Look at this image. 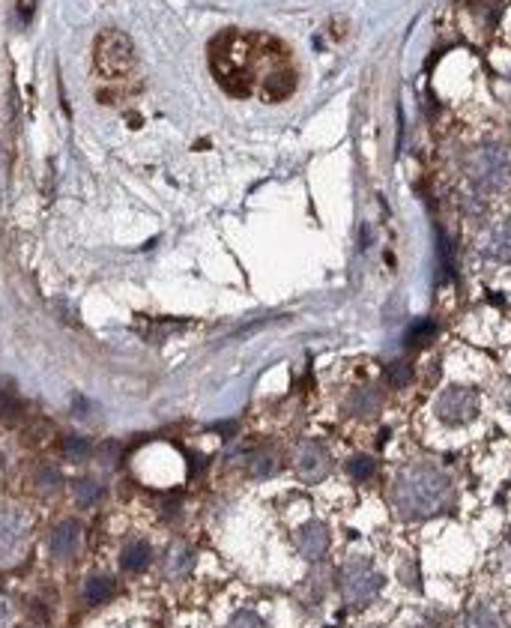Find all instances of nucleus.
I'll use <instances>...</instances> for the list:
<instances>
[{
  "instance_id": "nucleus-24",
  "label": "nucleus",
  "mask_w": 511,
  "mask_h": 628,
  "mask_svg": "<svg viewBox=\"0 0 511 628\" xmlns=\"http://www.w3.org/2000/svg\"><path fill=\"white\" fill-rule=\"evenodd\" d=\"M410 377H412V368L407 362H394L389 368V380L392 386H403V383H410Z\"/></svg>"
},
{
  "instance_id": "nucleus-14",
  "label": "nucleus",
  "mask_w": 511,
  "mask_h": 628,
  "mask_svg": "<svg viewBox=\"0 0 511 628\" xmlns=\"http://www.w3.org/2000/svg\"><path fill=\"white\" fill-rule=\"evenodd\" d=\"M347 473L353 475L356 482H368L377 473V464H374L371 455H353V458H350V464H347Z\"/></svg>"
},
{
  "instance_id": "nucleus-13",
  "label": "nucleus",
  "mask_w": 511,
  "mask_h": 628,
  "mask_svg": "<svg viewBox=\"0 0 511 628\" xmlns=\"http://www.w3.org/2000/svg\"><path fill=\"white\" fill-rule=\"evenodd\" d=\"M114 589H117V583L108 578V574H93V578H87L84 583V598L90 605H102V601L114 596Z\"/></svg>"
},
{
  "instance_id": "nucleus-6",
  "label": "nucleus",
  "mask_w": 511,
  "mask_h": 628,
  "mask_svg": "<svg viewBox=\"0 0 511 628\" xmlns=\"http://www.w3.org/2000/svg\"><path fill=\"white\" fill-rule=\"evenodd\" d=\"M296 551H299L308 563H320L329 551V527L323 520H305V524L293 533Z\"/></svg>"
},
{
  "instance_id": "nucleus-5",
  "label": "nucleus",
  "mask_w": 511,
  "mask_h": 628,
  "mask_svg": "<svg viewBox=\"0 0 511 628\" xmlns=\"http://www.w3.org/2000/svg\"><path fill=\"white\" fill-rule=\"evenodd\" d=\"M293 467L305 482H323L332 470V458L320 443H302L293 455Z\"/></svg>"
},
{
  "instance_id": "nucleus-4",
  "label": "nucleus",
  "mask_w": 511,
  "mask_h": 628,
  "mask_svg": "<svg viewBox=\"0 0 511 628\" xmlns=\"http://www.w3.org/2000/svg\"><path fill=\"white\" fill-rule=\"evenodd\" d=\"M27 542V515L18 506H0V563H9L22 554Z\"/></svg>"
},
{
  "instance_id": "nucleus-18",
  "label": "nucleus",
  "mask_w": 511,
  "mask_h": 628,
  "mask_svg": "<svg viewBox=\"0 0 511 628\" xmlns=\"http://www.w3.org/2000/svg\"><path fill=\"white\" fill-rule=\"evenodd\" d=\"M380 407V395H374L371 389H365V392H359L356 395V404H353V410L359 413L362 419H368L371 413Z\"/></svg>"
},
{
  "instance_id": "nucleus-3",
  "label": "nucleus",
  "mask_w": 511,
  "mask_h": 628,
  "mask_svg": "<svg viewBox=\"0 0 511 628\" xmlns=\"http://www.w3.org/2000/svg\"><path fill=\"white\" fill-rule=\"evenodd\" d=\"M479 416V392L470 386H448L437 398V419L448 428H461Z\"/></svg>"
},
{
  "instance_id": "nucleus-7",
  "label": "nucleus",
  "mask_w": 511,
  "mask_h": 628,
  "mask_svg": "<svg viewBox=\"0 0 511 628\" xmlns=\"http://www.w3.org/2000/svg\"><path fill=\"white\" fill-rule=\"evenodd\" d=\"M96 57L105 72H123L132 60V45L123 33H102L96 45Z\"/></svg>"
},
{
  "instance_id": "nucleus-8",
  "label": "nucleus",
  "mask_w": 511,
  "mask_h": 628,
  "mask_svg": "<svg viewBox=\"0 0 511 628\" xmlns=\"http://www.w3.org/2000/svg\"><path fill=\"white\" fill-rule=\"evenodd\" d=\"M78 545H81V527L78 520H63L51 529V538H48V551L54 560H72L78 554Z\"/></svg>"
},
{
  "instance_id": "nucleus-11",
  "label": "nucleus",
  "mask_w": 511,
  "mask_h": 628,
  "mask_svg": "<svg viewBox=\"0 0 511 628\" xmlns=\"http://www.w3.org/2000/svg\"><path fill=\"white\" fill-rule=\"evenodd\" d=\"M195 569V551L188 545H170L165 554V574L168 578H186Z\"/></svg>"
},
{
  "instance_id": "nucleus-27",
  "label": "nucleus",
  "mask_w": 511,
  "mask_h": 628,
  "mask_svg": "<svg viewBox=\"0 0 511 628\" xmlns=\"http://www.w3.org/2000/svg\"><path fill=\"white\" fill-rule=\"evenodd\" d=\"M506 542L511 545V524H508V529H506Z\"/></svg>"
},
{
  "instance_id": "nucleus-12",
  "label": "nucleus",
  "mask_w": 511,
  "mask_h": 628,
  "mask_svg": "<svg viewBox=\"0 0 511 628\" xmlns=\"http://www.w3.org/2000/svg\"><path fill=\"white\" fill-rule=\"evenodd\" d=\"M150 560H152V551L143 538H134V542L126 545L120 554V565L126 571H143L150 565Z\"/></svg>"
},
{
  "instance_id": "nucleus-15",
  "label": "nucleus",
  "mask_w": 511,
  "mask_h": 628,
  "mask_svg": "<svg viewBox=\"0 0 511 628\" xmlns=\"http://www.w3.org/2000/svg\"><path fill=\"white\" fill-rule=\"evenodd\" d=\"M264 90H266V99H281L290 93V81H287L284 72H275L264 81Z\"/></svg>"
},
{
  "instance_id": "nucleus-1",
  "label": "nucleus",
  "mask_w": 511,
  "mask_h": 628,
  "mask_svg": "<svg viewBox=\"0 0 511 628\" xmlns=\"http://www.w3.org/2000/svg\"><path fill=\"white\" fill-rule=\"evenodd\" d=\"M455 502V482L430 461H419L401 470L392 484V506L403 520H430L448 515Z\"/></svg>"
},
{
  "instance_id": "nucleus-10",
  "label": "nucleus",
  "mask_w": 511,
  "mask_h": 628,
  "mask_svg": "<svg viewBox=\"0 0 511 628\" xmlns=\"http://www.w3.org/2000/svg\"><path fill=\"white\" fill-rule=\"evenodd\" d=\"M463 628H508V623L497 607L488 605V601H475V605L466 610Z\"/></svg>"
},
{
  "instance_id": "nucleus-20",
  "label": "nucleus",
  "mask_w": 511,
  "mask_h": 628,
  "mask_svg": "<svg viewBox=\"0 0 511 628\" xmlns=\"http://www.w3.org/2000/svg\"><path fill=\"white\" fill-rule=\"evenodd\" d=\"M99 484L93 482V479H81V482H75V497H78V502L81 506H90V502H93L96 497H99Z\"/></svg>"
},
{
  "instance_id": "nucleus-25",
  "label": "nucleus",
  "mask_w": 511,
  "mask_h": 628,
  "mask_svg": "<svg viewBox=\"0 0 511 628\" xmlns=\"http://www.w3.org/2000/svg\"><path fill=\"white\" fill-rule=\"evenodd\" d=\"M9 623H13V601L0 592V628H9Z\"/></svg>"
},
{
  "instance_id": "nucleus-21",
  "label": "nucleus",
  "mask_w": 511,
  "mask_h": 628,
  "mask_svg": "<svg viewBox=\"0 0 511 628\" xmlns=\"http://www.w3.org/2000/svg\"><path fill=\"white\" fill-rule=\"evenodd\" d=\"M22 416V404H18L9 392H0V419L13 422Z\"/></svg>"
},
{
  "instance_id": "nucleus-19",
  "label": "nucleus",
  "mask_w": 511,
  "mask_h": 628,
  "mask_svg": "<svg viewBox=\"0 0 511 628\" xmlns=\"http://www.w3.org/2000/svg\"><path fill=\"white\" fill-rule=\"evenodd\" d=\"M63 455L69 458V461H84V458L90 455V443L81 437H69L63 440Z\"/></svg>"
},
{
  "instance_id": "nucleus-9",
  "label": "nucleus",
  "mask_w": 511,
  "mask_h": 628,
  "mask_svg": "<svg viewBox=\"0 0 511 628\" xmlns=\"http://www.w3.org/2000/svg\"><path fill=\"white\" fill-rule=\"evenodd\" d=\"M481 255L497 264H511V224L502 222L497 224L488 237L481 240Z\"/></svg>"
},
{
  "instance_id": "nucleus-2",
  "label": "nucleus",
  "mask_w": 511,
  "mask_h": 628,
  "mask_svg": "<svg viewBox=\"0 0 511 628\" xmlns=\"http://www.w3.org/2000/svg\"><path fill=\"white\" fill-rule=\"evenodd\" d=\"M385 587V578L368 556H350L338 569V589L347 607H368L371 601L380 598Z\"/></svg>"
},
{
  "instance_id": "nucleus-17",
  "label": "nucleus",
  "mask_w": 511,
  "mask_h": 628,
  "mask_svg": "<svg viewBox=\"0 0 511 628\" xmlns=\"http://www.w3.org/2000/svg\"><path fill=\"white\" fill-rule=\"evenodd\" d=\"M228 628H269V625L255 614V610H237V614L230 616Z\"/></svg>"
},
{
  "instance_id": "nucleus-23",
  "label": "nucleus",
  "mask_w": 511,
  "mask_h": 628,
  "mask_svg": "<svg viewBox=\"0 0 511 628\" xmlns=\"http://www.w3.org/2000/svg\"><path fill=\"white\" fill-rule=\"evenodd\" d=\"M401 583H403V587H410V589H419V587H421L416 560H407V563L401 565Z\"/></svg>"
},
{
  "instance_id": "nucleus-26",
  "label": "nucleus",
  "mask_w": 511,
  "mask_h": 628,
  "mask_svg": "<svg viewBox=\"0 0 511 628\" xmlns=\"http://www.w3.org/2000/svg\"><path fill=\"white\" fill-rule=\"evenodd\" d=\"M18 9H22L24 18H30V13H33V0H18Z\"/></svg>"
},
{
  "instance_id": "nucleus-16",
  "label": "nucleus",
  "mask_w": 511,
  "mask_h": 628,
  "mask_svg": "<svg viewBox=\"0 0 511 628\" xmlns=\"http://www.w3.org/2000/svg\"><path fill=\"white\" fill-rule=\"evenodd\" d=\"M434 332H437L434 323H430V320H421V323H416V327L410 329L407 345H410V347H421V345H428V341L434 338Z\"/></svg>"
},
{
  "instance_id": "nucleus-22",
  "label": "nucleus",
  "mask_w": 511,
  "mask_h": 628,
  "mask_svg": "<svg viewBox=\"0 0 511 628\" xmlns=\"http://www.w3.org/2000/svg\"><path fill=\"white\" fill-rule=\"evenodd\" d=\"M36 484H39V491H57L60 488V473L51 470V467H42L39 475H36Z\"/></svg>"
}]
</instances>
